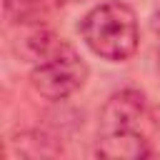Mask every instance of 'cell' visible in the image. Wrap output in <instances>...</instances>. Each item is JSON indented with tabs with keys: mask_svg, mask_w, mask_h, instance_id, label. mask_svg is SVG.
<instances>
[{
	"mask_svg": "<svg viewBox=\"0 0 160 160\" xmlns=\"http://www.w3.org/2000/svg\"><path fill=\"white\" fill-rule=\"evenodd\" d=\"M155 118L145 95L135 88L112 92L102 110L98 125L95 155L108 160H140L152 152Z\"/></svg>",
	"mask_w": 160,
	"mask_h": 160,
	"instance_id": "6da1fadb",
	"label": "cell"
},
{
	"mask_svg": "<svg viewBox=\"0 0 160 160\" xmlns=\"http://www.w3.org/2000/svg\"><path fill=\"white\" fill-rule=\"evenodd\" d=\"M85 45L108 62H125L138 52L140 25L135 10L122 0H105L80 20Z\"/></svg>",
	"mask_w": 160,
	"mask_h": 160,
	"instance_id": "7a4b0ae2",
	"label": "cell"
},
{
	"mask_svg": "<svg viewBox=\"0 0 160 160\" xmlns=\"http://www.w3.org/2000/svg\"><path fill=\"white\" fill-rule=\"evenodd\" d=\"M88 65L70 42H60L45 60L30 68V85L45 100H65L88 80Z\"/></svg>",
	"mask_w": 160,
	"mask_h": 160,
	"instance_id": "3957f363",
	"label": "cell"
},
{
	"mask_svg": "<svg viewBox=\"0 0 160 160\" xmlns=\"http://www.w3.org/2000/svg\"><path fill=\"white\" fill-rule=\"evenodd\" d=\"M20 30V35H18V40H15V50H18V55L22 58V60H28V62H40V60H45L60 42H62V38L60 35H55L48 25H42V22H30V25H20L18 28Z\"/></svg>",
	"mask_w": 160,
	"mask_h": 160,
	"instance_id": "277c9868",
	"label": "cell"
},
{
	"mask_svg": "<svg viewBox=\"0 0 160 160\" xmlns=\"http://www.w3.org/2000/svg\"><path fill=\"white\" fill-rule=\"evenodd\" d=\"M60 148L52 145V140L38 130H22L18 135H12L5 145V155L8 158H48V155H58Z\"/></svg>",
	"mask_w": 160,
	"mask_h": 160,
	"instance_id": "5b68a950",
	"label": "cell"
},
{
	"mask_svg": "<svg viewBox=\"0 0 160 160\" xmlns=\"http://www.w3.org/2000/svg\"><path fill=\"white\" fill-rule=\"evenodd\" d=\"M152 25H155V32H158V68H160V15L155 18Z\"/></svg>",
	"mask_w": 160,
	"mask_h": 160,
	"instance_id": "8992f818",
	"label": "cell"
},
{
	"mask_svg": "<svg viewBox=\"0 0 160 160\" xmlns=\"http://www.w3.org/2000/svg\"><path fill=\"white\" fill-rule=\"evenodd\" d=\"M62 2H75V0H58V5H62Z\"/></svg>",
	"mask_w": 160,
	"mask_h": 160,
	"instance_id": "52a82bcc",
	"label": "cell"
}]
</instances>
